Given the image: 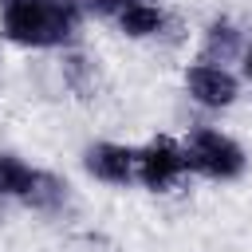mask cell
Returning <instances> with one entry per match:
<instances>
[{
  "label": "cell",
  "mask_w": 252,
  "mask_h": 252,
  "mask_svg": "<svg viewBox=\"0 0 252 252\" xmlns=\"http://www.w3.org/2000/svg\"><path fill=\"white\" fill-rule=\"evenodd\" d=\"M185 87L189 94L201 102V106H228L236 98V79L224 71V67H213V63H197L185 71Z\"/></svg>",
  "instance_id": "277c9868"
},
{
  "label": "cell",
  "mask_w": 252,
  "mask_h": 252,
  "mask_svg": "<svg viewBox=\"0 0 252 252\" xmlns=\"http://www.w3.org/2000/svg\"><path fill=\"white\" fill-rule=\"evenodd\" d=\"M63 197H67V185H63L55 173H35V177H32V189L24 193V201H28L32 209H43V213L59 209Z\"/></svg>",
  "instance_id": "ba28073f"
},
{
  "label": "cell",
  "mask_w": 252,
  "mask_h": 252,
  "mask_svg": "<svg viewBox=\"0 0 252 252\" xmlns=\"http://www.w3.org/2000/svg\"><path fill=\"white\" fill-rule=\"evenodd\" d=\"M63 79H67V87L79 98H91V91H94V67L83 55H67L63 59Z\"/></svg>",
  "instance_id": "30bf717a"
},
{
  "label": "cell",
  "mask_w": 252,
  "mask_h": 252,
  "mask_svg": "<svg viewBox=\"0 0 252 252\" xmlns=\"http://www.w3.org/2000/svg\"><path fill=\"white\" fill-rule=\"evenodd\" d=\"M232 55H240V32H236L228 20H213L209 32H205L201 59H205V63H228Z\"/></svg>",
  "instance_id": "8992f818"
},
{
  "label": "cell",
  "mask_w": 252,
  "mask_h": 252,
  "mask_svg": "<svg viewBox=\"0 0 252 252\" xmlns=\"http://www.w3.org/2000/svg\"><path fill=\"white\" fill-rule=\"evenodd\" d=\"M4 35L24 47H55L79 28L75 0H4Z\"/></svg>",
  "instance_id": "6da1fadb"
},
{
  "label": "cell",
  "mask_w": 252,
  "mask_h": 252,
  "mask_svg": "<svg viewBox=\"0 0 252 252\" xmlns=\"http://www.w3.org/2000/svg\"><path fill=\"white\" fill-rule=\"evenodd\" d=\"M134 4H154V0H134Z\"/></svg>",
  "instance_id": "4fadbf2b"
},
{
  "label": "cell",
  "mask_w": 252,
  "mask_h": 252,
  "mask_svg": "<svg viewBox=\"0 0 252 252\" xmlns=\"http://www.w3.org/2000/svg\"><path fill=\"white\" fill-rule=\"evenodd\" d=\"M83 165H87V173H94L98 181L122 185V181H130V173H134V154H130L126 146L98 142V146H91V150H87Z\"/></svg>",
  "instance_id": "5b68a950"
},
{
  "label": "cell",
  "mask_w": 252,
  "mask_h": 252,
  "mask_svg": "<svg viewBox=\"0 0 252 252\" xmlns=\"http://www.w3.org/2000/svg\"><path fill=\"white\" fill-rule=\"evenodd\" d=\"M35 169H28L16 154H0V197H24L32 189Z\"/></svg>",
  "instance_id": "9c48e42d"
},
{
  "label": "cell",
  "mask_w": 252,
  "mask_h": 252,
  "mask_svg": "<svg viewBox=\"0 0 252 252\" xmlns=\"http://www.w3.org/2000/svg\"><path fill=\"white\" fill-rule=\"evenodd\" d=\"M244 75H248V79H252V51H248V55H244Z\"/></svg>",
  "instance_id": "7c38bea8"
},
{
  "label": "cell",
  "mask_w": 252,
  "mask_h": 252,
  "mask_svg": "<svg viewBox=\"0 0 252 252\" xmlns=\"http://www.w3.org/2000/svg\"><path fill=\"white\" fill-rule=\"evenodd\" d=\"M118 28H122L126 35L142 39V35H158V32L165 28V16H161L158 4H134V0H130V4L118 12Z\"/></svg>",
  "instance_id": "52a82bcc"
},
{
  "label": "cell",
  "mask_w": 252,
  "mask_h": 252,
  "mask_svg": "<svg viewBox=\"0 0 252 252\" xmlns=\"http://www.w3.org/2000/svg\"><path fill=\"white\" fill-rule=\"evenodd\" d=\"M185 165L205 173V177H217V181H228L244 169V154L232 138L217 134V130H197L185 146Z\"/></svg>",
  "instance_id": "7a4b0ae2"
},
{
  "label": "cell",
  "mask_w": 252,
  "mask_h": 252,
  "mask_svg": "<svg viewBox=\"0 0 252 252\" xmlns=\"http://www.w3.org/2000/svg\"><path fill=\"white\" fill-rule=\"evenodd\" d=\"M126 4H130V0H87V8H91L94 16H114V20H118V12H122Z\"/></svg>",
  "instance_id": "8fae6325"
},
{
  "label": "cell",
  "mask_w": 252,
  "mask_h": 252,
  "mask_svg": "<svg viewBox=\"0 0 252 252\" xmlns=\"http://www.w3.org/2000/svg\"><path fill=\"white\" fill-rule=\"evenodd\" d=\"M134 169L146 189H169L189 165H185V150H177L173 138H154L146 150L134 154Z\"/></svg>",
  "instance_id": "3957f363"
}]
</instances>
